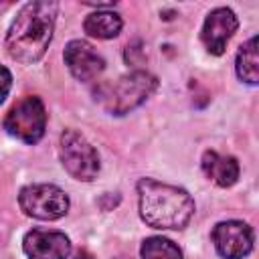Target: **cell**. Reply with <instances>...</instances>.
Here are the masks:
<instances>
[{
  "label": "cell",
  "mask_w": 259,
  "mask_h": 259,
  "mask_svg": "<svg viewBox=\"0 0 259 259\" xmlns=\"http://www.w3.org/2000/svg\"><path fill=\"white\" fill-rule=\"evenodd\" d=\"M158 87V79L148 71H132L119 77L111 85H103L95 95L105 111L113 115H123L138 105H142Z\"/></svg>",
  "instance_id": "obj_3"
},
{
  "label": "cell",
  "mask_w": 259,
  "mask_h": 259,
  "mask_svg": "<svg viewBox=\"0 0 259 259\" xmlns=\"http://www.w3.org/2000/svg\"><path fill=\"white\" fill-rule=\"evenodd\" d=\"M140 217L154 229H184L194 214V200L184 188L142 178L138 182Z\"/></svg>",
  "instance_id": "obj_2"
},
{
  "label": "cell",
  "mask_w": 259,
  "mask_h": 259,
  "mask_svg": "<svg viewBox=\"0 0 259 259\" xmlns=\"http://www.w3.org/2000/svg\"><path fill=\"white\" fill-rule=\"evenodd\" d=\"M237 28H239V20H237L235 12L231 8L221 6V8H214L208 12V16L202 24L200 38L210 55H223L227 49V42L237 32Z\"/></svg>",
  "instance_id": "obj_9"
},
{
  "label": "cell",
  "mask_w": 259,
  "mask_h": 259,
  "mask_svg": "<svg viewBox=\"0 0 259 259\" xmlns=\"http://www.w3.org/2000/svg\"><path fill=\"white\" fill-rule=\"evenodd\" d=\"M142 259H182V251L170 239L164 237H148L142 243Z\"/></svg>",
  "instance_id": "obj_14"
},
{
  "label": "cell",
  "mask_w": 259,
  "mask_h": 259,
  "mask_svg": "<svg viewBox=\"0 0 259 259\" xmlns=\"http://www.w3.org/2000/svg\"><path fill=\"white\" fill-rule=\"evenodd\" d=\"M24 214L40 221H57L69 210V196L55 184H28L18 194Z\"/></svg>",
  "instance_id": "obj_6"
},
{
  "label": "cell",
  "mask_w": 259,
  "mask_h": 259,
  "mask_svg": "<svg viewBox=\"0 0 259 259\" xmlns=\"http://www.w3.org/2000/svg\"><path fill=\"white\" fill-rule=\"evenodd\" d=\"M121 16L117 12H111V10H97V12H91L85 22H83V28L89 36H95V38H113L119 34L121 30Z\"/></svg>",
  "instance_id": "obj_12"
},
{
  "label": "cell",
  "mask_w": 259,
  "mask_h": 259,
  "mask_svg": "<svg viewBox=\"0 0 259 259\" xmlns=\"http://www.w3.org/2000/svg\"><path fill=\"white\" fill-rule=\"evenodd\" d=\"M57 10L59 4L51 0H34L18 10L6 32V51L14 61L30 65L45 55L53 38Z\"/></svg>",
  "instance_id": "obj_1"
},
{
  "label": "cell",
  "mask_w": 259,
  "mask_h": 259,
  "mask_svg": "<svg viewBox=\"0 0 259 259\" xmlns=\"http://www.w3.org/2000/svg\"><path fill=\"white\" fill-rule=\"evenodd\" d=\"M65 65L69 67L71 75L77 81H85V83L97 79L105 69L103 57L97 55L93 47L85 40H71L65 47Z\"/></svg>",
  "instance_id": "obj_10"
},
{
  "label": "cell",
  "mask_w": 259,
  "mask_h": 259,
  "mask_svg": "<svg viewBox=\"0 0 259 259\" xmlns=\"http://www.w3.org/2000/svg\"><path fill=\"white\" fill-rule=\"evenodd\" d=\"M59 156L65 170L75 178L89 182L99 172L97 150L75 130H65L59 142Z\"/></svg>",
  "instance_id": "obj_5"
},
{
  "label": "cell",
  "mask_w": 259,
  "mask_h": 259,
  "mask_svg": "<svg viewBox=\"0 0 259 259\" xmlns=\"http://www.w3.org/2000/svg\"><path fill=\"white\" fill-rule=\"evenodd\" d=\"M235 69L241 81L249 85L259 83V57H257V36H251L245 45H241L235 61Z\"/></svg>",
  "instance_id": "obj_13"
},
{
  "label": "cell",
  "mask_w": 259,
  "mask_h": 259,
  "mask_svg": "<svg viewBox=\"0 0 259 259\" xmlns=\"http://www.w3.org/2000/svg\"><path fill=\"white\" fill-rule=\"evenodd\" d=\"M22 249L28 259H67L71 255V241L61 231L32 229L24 235Z\"/></svg>",
  "instance_id": "obj_8"
},
{
  "label": "cell",
  "mask_w": 259,
  "mask_h": 259,
  "mask_svg": "<svg viewBox=\"0 0 259 259\" xmlns=\"http://www.w3.org/2000/svg\"><path fill=\"white\" fill-rule=\"evenodd\" d=\"M210 237L223 259H243L253 249V229L243 221H223L212 229Z\"/></svg>",
  "instance_id": "obj_7"
},
{
  "label": "cell",
  "mask_w": 259,
  "mask_h": 259,
  "mask_svg": "<svg viewBox=\"0 0 259 259\" xmlns=\"http://www.w3.org/2000/svg\"><path fill=\"white\" fill-rule=\"evenodd\" d=\"M45 127L47 109L45 103L34 95L22 97L18 103L10 107V111L4 117V130L24 144H36L45 136Z\"/></svg>",
  "instance_id": "obj_4"
},
{
  "label": "cell",
  "mask_w": 259,
  "mask_h": 259,
  "mask_svg": "<svg viewBox=\"0 0 259 259\" xmlns=\"http://www.w3.org/2000/svg\"><path fill=\"white\" fill-rule=\"evenodd\" d=\"M202 172L208 180H212L217 186H233L239 178V162L233 156H223L214 150H206L202 154Z\"/></svg>",
  "instance_id": "obj_11"
},
{
  "label": "cell",
  "mask_w": 259,
  "mask_h": 259,
  "mask_svg": "<svg viewBox=\"0 0 259 259\" xmlns=\"http://www.w3.org/2000/svg\"><path fill=\"white\" fill-rule=\"evenodd\" d=\"M10 87H12V75H10V71L6 67L0 65V103L8 97Z\"/></svg>",
  "instance_id": "obj_15"
}]
</instances>
